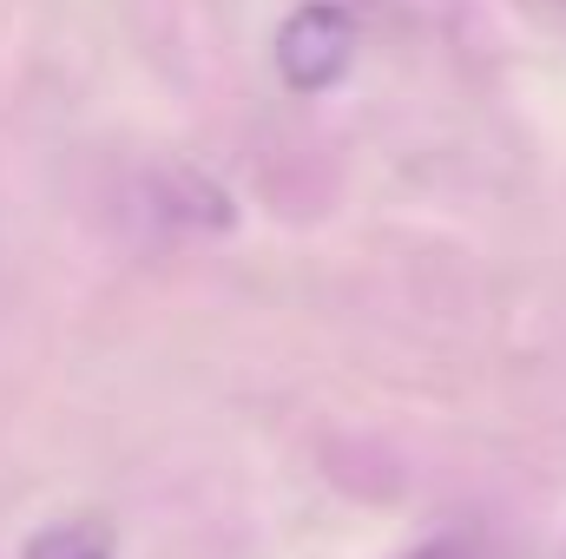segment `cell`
<instances>
[{
  "label": "cell",
  "instance_id": "cell-1",
  "mask_svg": "<svg viewBox=\"0 0 566 559\" xmlns=\"http://www.w3.org/2000/svg\"><path fill=\"white\" fill-rule=\"evenodd\" d=\"M356 60V20L336 0H310L277 27V73L290 93H323Z\"/></svg>",
  "mask_w": 566,
  "mask_h": 559
},
{
  "label": "cell",
  "instance_id": "cell-2",
  "mask_svg": "<svg viewBox=\"0 0 566 559\" xmlns=\"http://www.w3.org/2000/svg\"><path fill=\"white\" fill-rule=\"evenodd\" d=\"M27 559H113V527L106 520H60L27 540Z\"/></svg>",
  "mask_w": 566,
  "mask_h": 559
},
{
  "label": "cell",
  "instance_id": "cell-3",
  "mask_svg": "<svg viewBox=\"0 0 566 559\" xmlns=\"http://www.w3.org/2000/svg\"><path fill=\"white\" fill-rule=\"evenodd\" d=\"M416 559H468V553H454V547H428V553H416Z\"/></svg>",
  "mask_w": 566,
  "mask_h": 559
}]
</instances>
